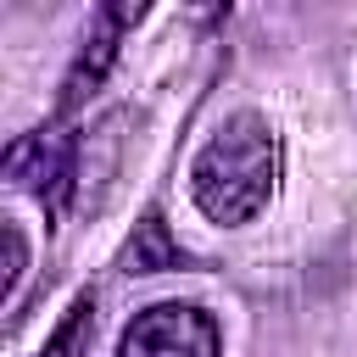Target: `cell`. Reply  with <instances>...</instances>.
Returning a JSON list of instances; mask_svg holds the SVG:
<instances>
[{"instance_id": "6", "label": "cell", "mask_w": 357, "mask_h": 357, "mask_svg": "<svg viewBox=\"0 0 357 357\" xmlns=\"http://www.w3.org/2000/svg\"><path fill=\"white\" fill-rule=\"evenodd\" d=\"M89 335H95V301H89V296H78V301H73V312L56 324V335L45 340V351H39V357H84Z\"/></svg>"}, {"instance_id": "2", "label": "cell", "mask_w": 357, "mask_h": 357, "mask_svg": "<svg viewBox=\"0 0 357 357\" xmlns=\"http://www.w3.org/2000/svg\"><path fill=\"white\" fill-rule=\"evenodd\" d=\"M223 335L218 318L190 301H156L134 312V324L117 340V357H218Z\"/></svg>"}, {"instance_id": "3", "label": "cell", "mask_w": 357, "mask_h": 357, "mask_svg": "<svg viewBox=\"0 0 357 357\" xmlns=\"http://www.w3.org/2000/svg\"><path fill=\"white\" fill-rule=\"evenodd\" d=\"M6 178L28 195H39L50 212H61L67 190H73V139L56 134V128H39V134H22L6 145Z\"/></svg>"}, {"instance_id": "5", "label": "cell", "mask_w": 357, "mask_h": 357, "mask_svg": "<svg viewBox=\"0 0 357 357\" xmlns=\"http://www.w3.org/2000/svg\"><path fill=\"white\" fill-rule=\"evenodd\" d=\"M178 262V245L167 240V223L151 212L139 229H134V240H128V273H162V268H173Z\"/></svg>"}, {"instance_id": "7", "label": "cell", "mask_w": 357, "mask_h": 357, "mask_svg": "<svg viewBox=\"0 0 357 357\" xmlns=\"http://www.w3.org/2000/svg\"><path fill=\"white\" fill-rule=\"evenodd\" d=\"M22 273H28V245H22V229H17V223H6V301L17 296Z\"/></svg>"}, {"instance_id": "4", "label": "cell", "mask_w": 357, "mask_h": 357, "mask_svg": "<svg viewBox=\"0 0 357 357\" xmlns=\"http://www.w3.org/2000/svg\"><path fill=\"white\" fill-rule=\"evenodd\" d=\"M134 17H139V6H106V11L95 17V28L84 33V50H78L67 84H61V106H78L84 95H95V84L106 78V67H112V56H117V33H123Z\"/></svg>"}, {"instance_id": "1", "label": "cell", "mask_w": 357, "mask_h": 357, "mask_svg": "<svg viewBox=\"0 0 357 357\" xmlns=\"http://www.w3.org/2000/svg\"><path fill=\"white\" fill-rule=\"evenodd\" d=\"M273 178H279V139H273V128H268L262 112L223 117V128L190 162V195L223 229L251 223L268 206Z\"/></svg>"}]
</instances>
